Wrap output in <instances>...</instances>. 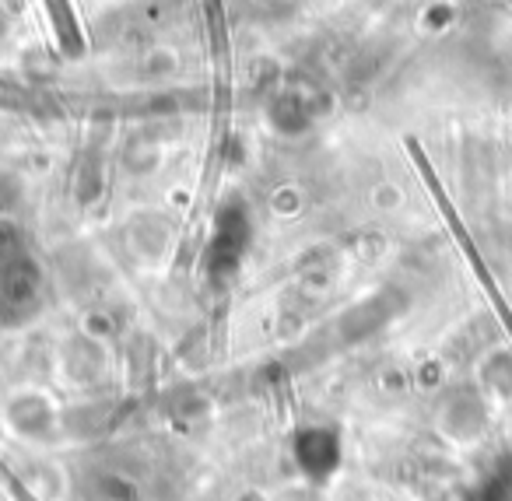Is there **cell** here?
<instances>
[{
    "label": "cell",
    "instance_id": "1",
    "mask_svg": "<svg viewBox=\"0 0 512 501\" xmlns=\"http://www.w3.org/2000/svg\"><path fill=\"white\" fill-rule=\"evenodd\" d=\"M337 435L334 431H323V428H306L299 438H295V463L306 477L323 480L337 470Z\"/></svg>",
    "mask_w": 512,
    "mask_h": 501
},
{
    "label": "cell",
    "instance_id": "2",
    "mask_svg": "<svg viewBox=\"0 0 512 501\" xmlns=\"http://www.w3.org/2000/svg\"><path fill=\"white\" fill-rule=\"evenodd\" d=\"M239 501H267V498H264V494H256V491H246Z\"/></svg>",
    "mask_w": 512,
    "mask_h": 501
}]
</instances>
